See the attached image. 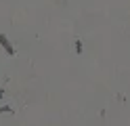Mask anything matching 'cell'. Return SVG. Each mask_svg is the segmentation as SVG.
Instances as JSON below:
<instances>
[{
	"instance_id": "1",
	"label": "cell",
	"mask_w": 130,
	"mask_h": 126,
	"mask_svg": "<svg viewBox=\"0 0 130 126\" xmlns=\"http://www.w3.org/2000/svg\"><path fill=\"white\" fill-rule=\"evenodd\" d=\"M0 44H2V48H4V53H9V55H15V46L9 42V38L4 36V34H0Z\"/></svg>"
},
{
	"instance_id": "2",
	"label": "cell",
	"mask_w": 130,
	"mask_h": 126,
	"mask_svg": "<svg viewBox=\"0 0 130 126\" xmlns=\"http://www.w3.org/2000/svg\"><path fill=\"white\" fill-rule=\"evenodd\" d=\"M0 114H13V107H9V105H2V107H0Z\"/></svg>"
},
{
	"instance_id": "3",
	"label": "cell",
	"mask_w": 130,
	"mask_h": 126,
	"mask_svg": "<svg viewBox=\"0 0 130 126\" xmlns=\"http://www.w3.org/2000/svg\"><path fill=\"white\" fill-rule=\"evenodd\" d=\"M74 48H76V53L80 55V53H82V42H80V40H76V44H74Z\"/></svg>"
},
{
	"instance_id": "4",
	"label": "cell",
	"mask_w": 130,
	"mask_h": 126,
	"mask_svg": "<svg viewBox=\"0 0 130 126\" xmlns=\"http://www.w3.org/2000/svg\"><path fill=\"white\" fill-rule=\"evenodd\" d=\"M2 97H4V90H2V88H0V99H2Z\"/></svg>"
}]
</instances>
